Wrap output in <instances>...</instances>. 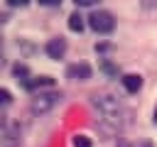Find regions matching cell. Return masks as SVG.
Segmentation results:
<instances>
[{"mask_svg":"<svg viewBox=\"0 0 157 147\" xmlns=\"http://www.w3.org/2000/svg\"><path fill=\"white\" fill-rule=\"evenodd\" d=\"M69 29H71V32H81V29H83V17H81L78 12H74V15L69 17Z\"/></svg>","mask_w":157,"mask_h":147,"instance_id":"8","label":"cell"},{"mask_svg":"<svg viewBox=\"0 0 157 147\" xmlns=\"http://www.w3.org/2000/svg\"><path fill=\"white\" fill-rule=\"evenodd\" d=\"M64 51H66V42H64L61 37L49 39V42H47V54H49L52 59H61V56H64Z\"/></svg>","mask_w":157,"mask_h":147,"instance_id":"6","label":"cell"},{"mask_svg":"<svg viewBox=\"0 0 157 147\" xmlns=\"http://www.w3.org/2000/svg\"><path fill=\"white\" fill-rule=\"evenodd\" d=\"M0 100H2V105H10V100H12V98H10V91H7V88H2V91H0Z\"/></svg>","mask_w":157,"mask_h":147,"instance_id":"12","label":"cell"},{"mask_svg":"<svg viewBox=\"0 0 157 147\" xmlns=\"http://www.w3.org/2000/svg\"><path fill=\"white\" fill-rule=\"evenodd\" d=\"M123 86H125L128 93H137V91L142 88V78H140L137 74H125V76H123Z\"/></svg>","mask_w":157,"mask_h":147,"instance_id":"7","label":"cell"},{"mask_svg":"<svg viewBox=\"0 0 157 147\" xmlns=\"http://www.w3.org/2000/svg\"><path fill=\"white\" fill-rule=\"evenodd\" d=\"M132 147H152V142H147V140H140L137 145H132Z\"/></svg>","mask_w":157,"mask_h":147,"instance_id":"13","label":"cell"},{"mask_svg":"<svg viewBox=\"0 0 157 147\" xmlns=\"http://www.w3.org/2000/svg\"><path fill=\"white\" fill-rule=\"evenodd\" d=\"M12 71H15V76H17V78H22V83H27V78H25V76H27V66H25V64H15V69H12Z\"/></svg>","mask_w":157,"mask_h":147,"instance_id":"10","label":"cell"},{"mask_svg":"<svg viewBox=\"0 0 157 147\" xmlns=\"http://www.w3.org/2000/svg\"><path fill=\"white\" fill-rule=\"evenodd\" d=\"M152 120H155V123H157V108H155V118H152Z\"/></svg>","mask_w":157,"mask_h":147,"instance_id":"14","label":"cell"},{"mask_svg":"<svg viewBox=\"0 0 157 147\" xmlns=\"http://www.w3.org/2000/svg\"><path fill=\"white\" fill-rule=\"evenodd\" d=\"M0 135H2V137H0L2 147H17V145H20V125L2 120V132H0Z\"/></svg>","mask_w":157,"mask_h":147,"instance_id":"4","label":"cell"},{"mask_svg":"<svg viewBox=\"0 0 157 147\" xmlns=\"http://www.w3.org/2000/svg\"><path fill=\"white\" fill-rule=\"evenodd\" d=\"M59 100H61V93H56V91H52V93H37V96L32 98L29 108H32V113L42 115V113L52 110V108H54V105H56Z\"/></svg>","mask_w":157,"mask_h":147,"instance_id":"3","label":"cell"},{"mask_svg":"<svg viewBox=\"0 0 157 147\" xmlns=\"http://www.w3.org/2000/svg\"><path fill=\"white\" fill-rule=\"evenodd\" d=\"M74 147H91V140L86 135H76L74 137Z\"/></svg>","mask_w":157,"mask_h":147,"instance_id":"11","label":"cell"},{"mask_svg":"<svg viewBox=\"0 0 157 147\" xmlns=\"http://www.w3.org/2000/svg\"><path fill=\"white\" fill-rule=\"evenodd\" d=\"M37 86H52V78H49V76H39V78H34V81L29 78V81L25 83V88H29V91L37 88Z\"/></svg>","mask_w":157,"mask_h":147,"instance_id":"9","label":"cell"},{"mask_svg":"<svg viewBox=\"0 0 157 147\" xmlns=\"http://www.w3.org/2000/svg\"><path fill=\"white\" fill-rule=\"evenodd\" d=\"M88 24H91L93 32H98V34H108V32H113L115 20H113V15H110L108 10H96V12L88 17Z\"/></svg>","mask_w":157,"mask_h":147,"instance_id":"2","label":"cell"},{"mask_svg":"<svg viewBox=\"0 0 157 147\" xmlns=\"http://www.w3.org/2000/svg\"><path fill=\"white\" fill-rule=\"evenodd\" d=\"M91 105L98 110V123H101L103 132L113 135V132L120 130V113H123V108H120V100L115 96H110L108 91H98V93L91 96Z\"/></svg>","mask_w":157,"mask_h":147,"instance_id":"1","label":"cell"},{"mask_svg":"<svg viewBox=\"0 0 157 147\" xmlns=\"http://www.w3.org/2000/svg\"><path fill=\"white\" fill-rule=\"evenodd\" d=\"M66 76L74 81H86V78H91V66L88 64H74L66 69Z\"/></svg>","mask_w":157,"mask_h":147,"instance_id":"5","label":"cell"}]
</instances>
